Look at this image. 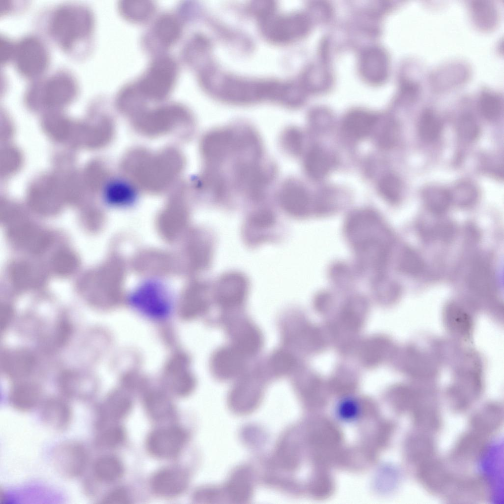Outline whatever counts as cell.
<instances>
[{"instance_id":"6da1fadb","label":"cell","mask_w":504,"mask_h":504,"mask_svg":"<svg viewBox=\"0 0 504 504\" xmlns=\"http://www.w3.org/2000/svg\"><path fill=\"white\" fill-rule=\"evenodd\" d=\"M211 144L212 183L226 198L235 193L251 200L267 189L276 166L267 158L262 139L252 125L235 124Z\"/></svg>"},{"instance_id":"7a4b0ae2","label":"cell","mask_w":504,"mask_h":504,"mask_svg":"<svg viewBox=\"0 0 504 504\" xmlns=\"http://www.w3.org/2000/svg\"><path fill=\"white\" fill-rule=\"evenodd\" d=\"M388 231L383 222L365 223L358 227L348 240L352 246L362 270L382 275L389 253Z\"/></svg>"},{"instance_id":"3957f363","label":"cell","mask_w":504,"mask_h":504,"mask_svg":"<svg viewBox=\"0 0 504 504\" xmlns=\"http://www.w3.org/2000/svg\"><path fill=\"white\" fill-rule=\"evenodd\" d=\"M93 26L94 17L89 8L82 4L66 3L54 10L49 31L58 45L68 51L78 40L90 35Z\"/></svg>"},{"instance_id":"277c9868","label":"cell","mask_w":504,"mask_h":504,"mask_svg":"<svg viewBox=\"0 0 504 504\" xmlns=\"http://www.w3.org/2000/svg\"><path fill=\"white\" fill-rule=\"evenodd\" d=\"M219 95L224 101L249 103L264 98L278 99L281 88L276 84L244 81L229 77H220L216 82Z\"/></svg>"},{"instance_id":"5b68a950","label":"cell","mask_w":504,"mask_h":504,"mask_svg":"<svg viewBox=\"0 0 504 504\" xmlns=\"http://www.w3.org/2000/svg\"><path fill=\"white\" fill-rule=\"evenodd\" d=\"M92 460L88 447L77 440L60 442L51 453V462L56 471L67 479L84 476L89 470Z\"/></svg>"},{"instance_id":"8992f818","label":"cell","mask_w":504,"mask_h":504,"mask_svg":"<svg viewBox=\"0 0 504 504\" xmlns=\"http://www.w3.org/2000/svg\"><path fill=\"white\" fill-rule=\"evenodd\" d=\"M170 290L162 281L150 278L137 285L131 292L129 302L146 314L163 317L168 314L172 306Z\"/></svg>"},{"instance_id":"52a82bcc","label":"cell","mask_w":504,"mask_h":504,"mask_svg":"<svg viewBox=\"0 0 504 504\" xmlns=\"http://www.w3.org/2000/svg\"><path fill=\"white\" fill-rule=\"evenodd\" d=\"M490 478L484 473H456L443 498L455 503H478L492 498Z\"/></svg>"},{"instance_id":"ba28073f","label":"cell","mask_w":504,"mask_h":504,"mask_svg":"<svg viewBox=\"0 0 504 504\" xmlns=\"http://www.w3.org/2000/svg\"><path fill=\"white\" fill-rule=\"evenodd\" d=\"M19 73L27 78H35L46 69L48 55L42 43L32 35L23 37L15 43L12 59Z\"/></svg>"},{"instance_id":"9c48e42d","label":"cell","mask_w":504,"mask_h":504,"mask_svg":"<svg viewBox=\"0 0 504 504\" xmlns=\"http://www.w3.org/2000/svg\"><path fill=\"white\" fill-rule=\"evenodd\" d=\"M176 75L174 62L168 57H161L152 64L136 87L145 95L161 98L171 91Z\"/></svg>"},{"instance_id":"30bf717a","label":"cell","mask_w":504,"mask_h":504,"mask_svg":"<svg viewBox=\"0 0 504 504\" xmlns=\"http://www.w3.org/2000/svg\"><path fill=\"white\" fill-rule=\"evenodd\" d=\"M490 446V439L468 429L453 445L448 461L457 469L467 468L481 461Z\"/></svg>"},{"instance_id":"8fae6325","label":"cell","mask_w":504,"mask_h":504,"mask_svg":"<svg viewBox=\"0 0 504 504\" xmlns=\"http://www.w3.org/2000/svg\"><path fill=\"white\" fill-rule=\"evenodd\" d=\"M272 6L261 14L263 31L270 39L286 42L296 39L306 33L309 29L307 19L302 15L287 16L275 15Z\"/></svg>"},{"instance_id":"7c38bea8","label":"cell","mask_w":504,"mask_h":504,"mask_svg":"<svg viewBox=\"0 0 504 504\" xmlns=\"http://www.w3.org/2000/svg\"><path fill=\"white\" fill-rule=\"evenodd\" d=\"M77 92L74 79L69 74L60 72L43 82H36L28 89V95L39 96L49 104H61L70 100Z\"/></svg>"},{"instance_id":"4fadbf2b","label":"cell","mask_w":504,"mask_h":504,"mask_svg":"<svg viewBox=\"0 0 504 504\" xmlns=\"http://www.w3.org/2000/svg\"><path fill=\"white\" fill-rule=\"evenodd\" d=\"M414 472L417 480L426 491L442 497L455 474L438 456L417 467Z\"/></svg>"},{"instance_id":"5bb4252c","label":"cell","mask_w":504,"mask_h":504,"mask_svg":"<svg viewBox=\"0 0 504 504\" xmlns=\"http://www.w3.org/2000/svg\"><path fill=\"white\" fill-rule=\"evenodd\" d=\"M187 434L182 428L171 427L159 429L149 435L146 445L153 456L162 459L172 458L181 451L186 443Z\"/></svg>"},{"instance_id":"9a60e30c","label":"cell","mask_w":504,"mask_h":504,"mask_svg":"<svg viewBox=\"0 0 504 504\" xmlns=\"http://www.w3.org/2000/svg\"><path fill=\"white\" fill-rule=\"evenodd\" d=\"M248 282L241 273L231 272L222 276L216 289V299L224 310L231 311L242 306L248 290Z\"/></svg>"},{"instance_id":"2e32d148","label":"cell","mask_w":504,"mask_h":504,"mask_svg":"<svg viewBox=\"0 0 504 504\" xmlns=\"http://www.w3.org/2000/svg\"><path fill=\"white\" fill-rule=\"evenodd\" d=\"M227 319V329L232 339V345L246 358L257 353L263 343L259 329L245 319L230 317Z\"/></svg>"},{"instance_id":"e0dca14e","label":"cell","mask_w":504,"mask_h":504,"mask_svg":"<svg viewBox=\"0 0 504 504\" xmlns=\"http://www.w3.org/2000/svg\"><path fill=\"white\" fill-rule=\"evenodd\" d=\"M404 450L407 462L413 470L438 456L434 435L414 429L407 436Z\"/></svg>"},{"instance_id":"ac0fdd59","label":"cell","mask_w":504,"mask_h":504,"mask_svg":"<svg viewBox=\"0 0 504 504\" xmlns=\"http://www.w3.org/2000/svg\"><path fill=\"white\" fill-rule=\"evenodd\" d=\"M504 411L502 404L487 402L473 411L468 421V429L490 439L501 429Z\"/></svg>"},{"instance_id":"d6986e66","label":"cell","mask_w":504,"mask_h":504,"mask_svg":"<svg viewBox=\"0 0 504 504\" xmlns=\"http://www.w3.org/2000/svg\"><path fill=\"white\" fill-rule=\"evenodd\" d=\"M277 198L282 209L296 217L307 216L310 211V199L305 188L293 179L283 181L279 188Z\"/></svg>"},{"instance_id":"ffe728a7","label":"cell","mask_w":504,"mask_h":504,"mask_svg":"<svg viewBox=\"0 0 504 504\" xmlns=\"http://www.w3.org/2000/svg\"><path fill=\"white\" fill-rule=\"evenodd\" d=\"M38 408L41 422L53 431L63 432L70 427L72 422V408L68 402L63 398H48L43 400Z\"/></svg>"},{"instance_id":"44dd1931","label":"cell","mask_w":504,"mask_h":504,"mask_svg":"<svg viewBox=\"0 0 504 504\" xmlns=\"http://www.w3.org/2000/svg\"><path fill=\"white\" fill-rule=\"evenodd\" d=\"M246 358L232 345L221 347L215 352L213 357V372L221 380L235 378L243 372Z\"/></svg>"},{"instance_id":"7402d4cb","label":"cell","mask_w":504,"mask_h":504,"mask_svg":"<svg viewBox=\"0 0 504 504\" xmlns=\"http://www.w3.org/2000/svg\"><path fill=\"white\" fill-rule=\"evenodd\" d=\"M187 475L182 471L171 468L159 470L153 476L151 484L154 492L166 498L182 493L188 484Z\"/></svg>"},{"instance_id":"603a6c76","label":"cell","mask_w":504,"mask_h":504,"mask_svg":"<svg viewBox=\"0 0 504 504\" xmlns=\"http://www.w3.org/2000/svg\"><path fill=\"white\" fill-rule=\"evenodd\" d=\"M40 387L33 382H18L11 388L8 402L14 410L28 412L39 408L43 401Z\"/></svg>"},{"instance_id":"cb8c5ba5","label":"cell","mask_w":504,"mask_h":504,"mask_svg":"<svg viewBox=\"0 0 504 504\" xmlns=\"http://www.w3.org/2000/svg\"><path fill=\"white\" fill-rule=\"evenodd\" d=\"M35 358L29 350L23 348L5 351L1 358V368L4 373L14 379H22L33 370Z\"/></svg>"},{"instance_id":"d4e9b609","label":"cell","mask_w":504,"mask_h":504,"mask_svg":"<svg viewBox=\"0 0 504 504\" xmlns=\"http://www.w3.org/2000/svg\"><path fill=\"white\" fill-rule=\"evenodd\" d=\"M88 475L97 484L111 483L118 480L124 473L121 461L111 454H103L92 460Z\"/></svg>"},{"instance_id":"484cf974","label":"cell","mask_w":504,"mask_h":504,"mask_svg":"<svg viewBox=\"0 0 504 504\" xmlns=\"http://www.w3.org/2000/svg\"><path fill=\"white\" fill-rule=\"evenodd\" d=\"M378 117L368 112L356 110L345 117L343 128L346 133L354 139H361L370 134L378 121Z\"/></svg>"},{"instance_id":"4316f807","label":"cell","mask_w":504,"mask_h":504,"mask_svg":"<svg viewBox=\"0 0 504 504\" xmlns=\"http://www.w3.org/2000/svg\"><path fill=\"white\" fill-rule=\"evenodd\" d=\"M332 156L324 149L315 146L307 153L304 166L307 174L314 179H320L327 174L332 167Z\"/></svg>"},{"instance_id":"83f0119b","label":"cell","mask_w":504,"mask_h":504,"mask_svg":"<svg viewBox=\"0 0 504 504\" xmlns=\"http://www.w3.org/2000/svg\"><path fill=\"white\" fill-rule=\"evenodd\" d=\"M361 64L363 75L372 82H381L386 75L387 59L380 50L374 48L366 51Z\"/></svg>"},{"instance_id":"f1b7e54d","label":"cell","mask_w":504,"mask_h":504,"mask_svg":"<svg viewBox=\"0 0 504 504\" xmlns=\"http://www.w3.org/2000/svg\"><path fill=\"white\" fill-rule=\"evenodd\" d=\"M61 387L67 397L80 400H89L93 398V382H85L84 377L75 373H66L63 376Z\"/></svg>"},{"instance_id":"f546056e","label":"cell","mask_w":504,"mask_h":504,"mask_svg":"<svg viewBox=\"0 0 504 504\" xmlns=\"http://www.w3.org/2000/svg\"><path fill=\"white\" fill-rule=\"evenodd\" d=\"M112 181L108 184L104 191L106 201L112 206L126 208L132 205L136 199V195L126 184Z\"/></svg>"},{"instance_id":"4dcf8cb0","label":"cell","mask_w":504,"mask_h":504,"mask_svg":"<svg viewBox=\"0 0 504 504\" xmlns=\"http://www.w3.org/2000/svg\"><path fill=\"white\" fill-rule=\"evenodd\" d=\"M95 430L93 445L97 449H114L121 444L125 438L123 428L119 426L108 424Z\"/></svg>"},{"instance_id":"1f68e13d","label":"cell","mask_w":504,"mask_h":504,"mask_svg":"<svg viewBox=\"0 0 504 504\" xmlns=\"http://www.w3.org/2000/svg\"><path fill=\"white\" fill-rule=\"evenodd\" d=\"M276 217L270 209L262 208L252 212L249 217L247 223L248 232L252 238L256 233H260L270 229L275 224Z\"/></svg>"},{"instance_id":"d6a6232c","label":"cell","mask_w":504,"mask_h":504,"mask_svg":"<svg viewBox=\"0 0 504 504\" xmlns=\"http://www.w3.org/2000/svg\"><path fill=\"white\" fill-rule=\"evenodd\" d=\"M153 4L145 1H124L120 4L123 15L132 21L140 22L148 19L154 11Z\"/></svg>"},{"instance_id":"836d02e7","label":"cell","mask_w":504,"mask_h":504,"mask_svg":"<svg viewBox=\"0 0 504 504\" xmlns=\"http://www.w3.org/2000/svg\"><path fill=\"white\" fill-rule=\"evenodd\" d=\"M180 31L178 23L170 16L163 17L155 25V34L162 43L166 45H170L177 39Z\"/></svg>"},{"instance_id":"e575fe53","label":"cell","mask_w":504,"mask_h":504,"mask_svg":"<svg viewBox=\"0 0 504 504\" xmlns=\"http://www.w3.org/2000/svg\"><path fill=\"white\" fill-rule=\"evenodd\" d=\"M441 128L440 120L434 113L427 111L420 117L418 129L423 140L427 142L436 140L440 136Z\"/></svg>"},{"instance_id":"d590c367","label":"cell","mask_w":504,"mask_h":504,"mask_svg":"<svg viewBox=\"0 0 504 504\" xmlns=\"http://www.w3.org/2000/svg\"><path fill=\"white\" fill-rule=\"evenodd\" d=\"M303 135L297 128L290 127L284 129L280 137V145L284 153L297 156L302 150Z\"/></svg>"},{"instance_id":"8d00e7d4","label":"cell","mask_w":504,"mask_h":504,"mask_svg":"<svg viewBox=\"0 0 504 504\" xmlns=\"http://www.w3.org/2000/svg\"><path fill=\"white\" fill-rule=\"evenodd\" d=\"M269 367L277 376H283L289 373L293 369L295 360L292 355L285 349H278L270 357Z\"/></svg>"},{"instance_id":"74e56055","label":"cell","mask_w":504,"mask_h":504,"mask_svg":"<svg viewBox=\"0 0 504 504\" xmlns=\"http://www.w3.org/2000/svg\"><path fill=\"white\" fill-rule=\"evenodd\" d=\"M378 189L384 199L390 203H396L400 198L402 186L398 177L393 174H388L380 179Z\"/></svg>"},{"instance_id":"f35d334b","label":"cell","mask_w":504,"mask_h":504,"mask_svg":"<svg viewBox=\"0 0 504 504\" xmlns=\"http://www.w3.org/2000/svg\"><path fill=\"white\" fill-rule=\"evenodd\" d=\"M423 195L426 204L434 210L443 209L451 201L449 191L441 187H428L423 191Z\"/></svg>"},{"instance_id":"ab89813d","label":"cell","mask_w":504,"mask_h":504,"mask_svg":"<svg viewBox=\"0 0 504 504\" xmlns=\"http://www.w3.org/2000/svg\"><path fill=\"white\" fill-rule=\"evenodd\" d=\"M449 191L451 200L461 205H467L472 202L477 195L475 187L466 181L456 184Z\"/></svg>"},{"instance_id":"60d3db41","label":"cell","mask_w":504,"mask_h":504,"mask_svg":"<svg viewBox=\"0 0 504 504\" xmlns=\"http://www.w3.org/2000/svg\"><path fill=\"white\" fill-rule=\"evenodd\" d=\"M146 407L149 416L156 420L165 419L173 412L170 403L161 397L151 396L146 401Z\"/></svg>"},{"instance_id":"b9f144b4","label":"cell","mask_w":504,"mask_h":504,"mask_svg":"<svg viewBox=\"0 0 504 504\" xmlns=\"http://www.w3.org/2000/svg\"><path fill=\"white\" fill-rule=\"evenodd\" d=\"M447 316L448 324L452 328L457 329L458 333L466 335L470 331L472 323L469 315L462 309L453 308L448 310Z\"/></svg>"},{"instance_id":"7bdbcfd3","label":"cell","mask_w":504,"mask_h":504,"mask_svg":"<svg viewBox=\"0 0 504 504\" xmlns=\"http://www.w3.org/2000/svg\"><path fill=\"white\" fill-rule=\"evenodd\" d=\"M360 407L358 402L352 398H346L341 401L336 409L337 416L345 422H352L358 418L360 413Z\"/></svg>"},{"instance_id":"ee69618b","label":"cell","mask_w":504,"mask_h":504,"mask_svg":"<svg viewBox=\"0 0 504 504\" xmlns=\"http://www.w3.org/2000/svg\"><path fill=\"white\" fill-rule=\"evenodd\" d=\"M399 135V127L397 123L392 120L384 123L378 132L377 139L379 145L384 148L394 145Z\"/></svg>"},{"instance_id":"f6af8a7d","label":"cell","mask_w":504,"mask_h":504,"mask_svg":"<svg viewBox=\"0 0 504 504\" xmlns=\"http://www.w3.org/2000/svg\"><path fill=\"white\" fill-rule=\"evenodd\" d=\"M457 132L460 137L467 141L476 139L479 135V128L475 120L467 115L462 117L457 124Z\"/></svg>"},{"instance_id":"bcb514c9","label":"cell","mask_w":504,"mask_h":504,"mask_svg":"<svg viewBox=\"0 0 504 504\" xmlns=\"http://www.w3.org/2000/svg\"><path fill=\"white\" fill-rule=\"evenodd\" d=\"M480 109L485 118L492 120L499 116L501 104L496 98L492 96H485L481 101Z\"/></svg>"},{"instance_id":"7dc6e473","label":"cell","mask_w":504,"mask_h":504,"mask_svg":"<svg viewBox=\"0 0 504 504\" xmlns=\"http://www.w3.org/2000/svg\"><path fill=\"white\" fill-rule=\"evenodd\" d=\"M101 503L106 504H126L129 500L126 491L122 488L113 489L101 499Z\"/></svg>"},{"instance_id":"c3c4849f","label":"cell","mask_w":504,"mask_h":504,"mask_svg":"<svg viewBox=\"0 0 504 504\" xmlns=\"http://www.w3.org/2000/svg\"><path fill=\"white\" fill-rule=\"evenodd\" d=\"M15 43L5 36L0 38V62L5 63L13 59Z\"/></svg>"},{"instance_id":"681fc988","label":"cell","mask_w":504,"mask_h":504,"mask_svg":"<svg viewBox=\"0 0 504 504\" xmlns=\"http://www.w3.org/2000/svg\"><path fill=\"white\" fill-rule=\"evenodd\" d=\"M11 313L4 310L3 312L1 313L0 315V325L1 329H5L8 325L10 322L13 315H11Z\"/></svg>"}]
</instances>
